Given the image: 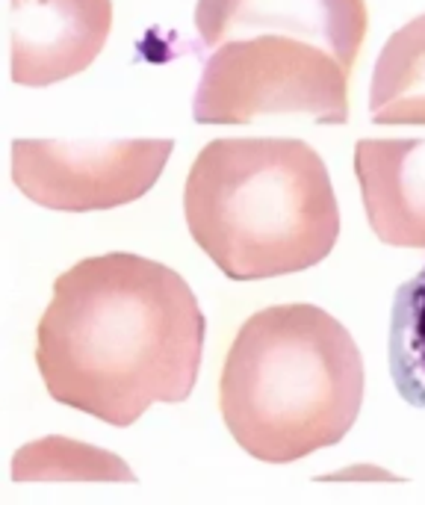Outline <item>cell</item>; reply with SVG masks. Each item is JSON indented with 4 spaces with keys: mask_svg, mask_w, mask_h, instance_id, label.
<instances>
[{
    "mask_svg": "<svg viewBox=\"0 0 425 505\" xmlns=\"http://www.w3.org/2000/svg\"><path fill=\"white\" fill-rule=\"evenodd\" d=\"M354 175L376 237L396 248H425V136L360 139Z\"/></svg>",
    "mask_w": 425,
    "mask_h": 505,
    "instance_id": "cell-8",
    "label": "cell"
},
{
    "mask_svg": "<svg viewBox=\"0 0 425 505\" xmlns=\"http://www.w3.org/2000/svg\"><path fill=\"white\" fill-rule=\"evenodd\" d=\"M113 30V0H9V77L42 89L86 72Z\"/></svg>",
    "mask_w": 425,
    "mask_h": 505,
    "instance_id": "cell-6",
    "label": "cell"
},
{
    "mask_svg": "<svg viewBox=\"0 0 425 505\" xmlns=\"http://www.w3.org/2000/svg\"><path fill=\"white\" fill-rule=\"evenodd\" d=\"M369 118L376 125H425V13L381 48L372 68Z\"/></svg>",
    "mask_w": 425,
    "mask_h": 505,
    "instance_id": "cell-9",
    "label": "cell"
},
{
    "mask_svg": "<svg viewBox=\"0 0 425 505\" xmlns=\"http://www.w3.org/2000/svg\"><path fill=\"white\" fill-rule=\"evenodd\" d=\"M195 246L230 281L322 264L340 237V207L322 157L301 139H212L184 189Z\"/></svg>",
    "mask_w": 425,
    "mask_h": 505,
    "instance_id": "cell-2",
    "label": "cell"
},
{
    "mask_svg": "<svg viewBox=\"0 0 425 505\" xmlns=\"http://www.w3.org/2000/svg\"><path fill=\"white\" fill-rule=\"evenodd\" d=\"M349 68L325 48L296 36L228 39L210 50L192 118L198 125H248L257 116L349 121Z\"/></svg>",
    "mask_w": 425,
    "mask_h": 505,
    "instance_id": "cell-4",
    "label": "cell"
},
{
    "mask_svg": "<svg viewBox=\"0 0 425 505\" xmlns=\"http://www.w3.org/2000/svg\"><path fill=\"white\" fill-rule=\"evenodd\" d=\"M171 151V139H15L13 184L48 210H113L157 184Z\"/></svg>",
    "mask_w": 425,
    "mask_h": 505,
    "instance_id": "cell-5",
    "label": "cell"
},
{
    "mask_svg": "<svg viewBox=\"0 0 425 505\" xmlns=\"http://www.w3.org/2000/svg\"><path fill=\"white\" fill-rule=\"evenodd\" d=\"M390 376L408 405L425 411V264L396 290L387 337Z\"/></svg>",
    "mask_w": 425,
    "mask_h": 505,
    "instance_id": "cell-11",
    "label": "cell"
},
{
    "mask_svg": "<svg viewBox=\"0 0 425 505\" xmlns=\"http://www.w3.org/2000/svg\"><path fill=\"white\" fill-rule=\"evenodd\" d=\"M363 405V358L317 305H272L242 322L219 381L228 431L251 458L290 464L340 443Z\"/></svg>",
    "mask_w": 425,
    "mask_h": 505,
    "instance_id": "cell-3",
    "label": "cell"
},
{
    "mask_svg": "<svg viewBox=\"0 0 425 505\" xmlns=\"http://www.w3.org/2000/svg\"><path fill=\"white\" fill-rule=\"evenodd\" d=\"M195 27L207 50L228 39L281 33L325 48L351 72L369 13L367 0H198Z\"/></svg>",
    "mask_w": 425,
    "mask_h": 505,
    "instance_id": "cell-7",
    "label": "cell"
},
{
    "mask_svg": "<svg viewBox=\"0 0 425 505\" xmlns=\"http://www.w3.org/2000/svg\"><path fill=\"white\" fill-rule=\"evenodd\" d=\"M204 335L207 319L184 275L109 251L54 281L36 331V363L56 402L109 426H134L157 402L189 399Z\"/></svg>",
    "mask_w": 425,
    "mask_h": 505,
    "instance_id": "cell-1",
    "label": "cell"
},
{
    "mask_svg": "<svg viewBox=\"0 0 425 505\" xmlns=\"http://www.w3.org/2000/svg\"><path fill=\"white\" fill-rule=\"evenodd\" d=\"M15 482H136L134 470L113 452L68 438L27 443L13 458Z\"/></svg>",
    "mask_w": 425,
    "mask_h": 505,
    "instance_id": "cell-10",
    "label": "cell"
}]
</instances>
